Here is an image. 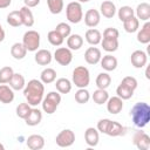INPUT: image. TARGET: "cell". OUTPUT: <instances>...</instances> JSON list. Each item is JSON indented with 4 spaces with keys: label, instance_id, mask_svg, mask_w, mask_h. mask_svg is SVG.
I'll use <instances>...</instances> for the list:
<instances>
[{
    "label": "cell",
    "instance_id": "6da1fadb",
    "mask_svg": "<svg viewBox=\"0 0 150 150\" xmlns=\"http://www.w3.org/2000/svg\"><path fill=\"white\" fill-rule=\"evenodd\" d=\"M23 96L29 105L36 107L42 102V98L45 96L43 83L38 79H32L30 81H28V83H26L23 88Z\"/></svg>",
    "mask_w": 150,
    "mask_h": 150
},
{
    "label": "cell",
    "instance_id": "7a4b0ae2",
    "mask_svg": "<svg viewBox=\"0 0 150 150\" xmlns=\"http://www.w3.org/2000/svg\"><path fill=\"white\" fill-rule=\"evenodd\" d=\"M130 116L136 128H144L150 122V105L146 102L135 103L130 110Z\"/></svg>",
    "mask_w": 150,
    "mask_h": 150
},
{
    "label": "cell",
    "instance_id": "3957f363",
    "mask_svg": "<svg viewBox=\"0 0 150 150\" xmlns=\"http://www.w3.org/2000/svg\"><path fill=\"white\" fill-rule=\"evenodd\" d=\"M60 103H61V94L59 91H49L42 98V102H41L42 110L46 114L52 115L56 111Z\"/></svg>",
    "mask_w": 150,
    "mask_h": 150
},
{
    "label": "cell",
    "instance_id": "277c9868",
    "mask_svg": "<svg viewBox=\"0 0 150 150\" xmlns=\"http://www.w3.org/2000/svg\"><path fill=\"white\" fill-rule=\"evenodd\" d=\"M71 81L77 88H87L90 82V74L87 67L79 66L73 70Z\"/></svg>",
    "mask_w": 150,
    "mask_h": 150
},
{
    "label": "cell",
    "instance_id": "5b68a950",
    "mask_svg": "<svg viewBox=\"0 0 150 150\" xmlns=\"http://www.w3.org/2000/svg\"><path fill=\"white\" fill-rule=\"evenodd\" d=\"M66 16L70 23H79L83 19L82 5L79 1H71L66 7Z\"/></svg>",
    "mask_w": 150,
    "mask_h": 150
},
{
    "label": "cell",
    "instance_id": "8992f818",
    "mask_svg": "<svg viewBox=\"0 0 150 150\" xmlns=\"http://www.w3.org/2000/svg\"><path fill=\"white\" fill-rule=\"evenodd\" d=\"M22 43L27 52H36L40 47V34L36 30H27L22 36Z\"/></svg>",
    "mask_w": 150,
    "mask_h": 150
},
{
    "label": "cell",
    "instance_id": "52a82bcc",
    "mask_svg": "<svg viewBox=\"0 0 150 150\" xmlns=\"http://www.w3.org/2000/svg\"><path fill=\"white\" fill-rule=\"evenodd\" d=\"M55 142L60 148H69L75 142V134L70 129H63L56 135Z\"/></svg>",
    "mask_w": 150,
    "mask_h": 150
},
{
    "label": "cell",
    "instance_id": "ba28073f",
    "mask_svg": "<svg viewBox=\"0 0 150 150\" xmlns=\"http://www.w3.org/2000/svg\"><path fill=\"white\" fill-rule=\"evenodd\" d=\"M54 60L60 66H68L73 61V52L68 47H59L54 52Z\"/></svg>",
    "mask_w": 150,
    "mask_h": 150
},
{
    "label": "cell",
    "instance_id": "9c48e42d",
    "mask_svg": "<svg viewBox=\"0 0 150 150\" xmlns=\"http://www.w3.org/2000/svg\"><path fill=\"white\" fill-rule=\"evenodd\" d=\"M132 143L138 150H149V148H150V137L145 131L137 130L134 134Z\"/></svg>",
    "mask_w": 150,
    "mask_h": 150
},
{
    "label": "cell",
    "instance_id": "30bf717a",
    "mask_svg": "<svg viewBox=\"0 0 150 150\" xmlns=\"http://www.w3.org/2000/svg\"><path fill=\"white\" fill-rule=\"evenodd\" d=\"M130 61H131V64L135 68L139 69V68H143L144 66H146V63H148V55H146V53L144 50L137 49V50L131 53Z\"/></svg>",
    "mask_w": 150,
    "mask_h": 150
},
{
    "label": "cell",
    "instance_id": "8fae6325",
    "mask_svg": "<svg viewBox=\"0 0 150 150\" xmlns=\"http://www.w3.org/2000/svg\"><path fill=\"white\" fill-rule=\"evenodd\" d=\"M102 57V53L97 47H89L84 52V60L88 64H97L100 63V60Z\"/></svg>",
    "mask_w": 150,
    "mask_h": 150
},
{
    "label": "cell",
    "instance_id": "7c38bea8",
    "mask_svg": "<svg viewBox=\"0 0 150 150\" xmlns=\"http://www.w3.org/2000/svg\"><path fill=\"white\" fill-rule=\"evenodd\" d=\"M101 21V14L97 9L90 8L84 14V23L90 28H95Z\"/></svg>",
    "mask_w": 150,
    "mask_h": 150
},
{
    "label": "cell",
    "instance_id": "4fadbf2b",
    "mask_svg": "<svg viewBox=\"0 0 150 150\" xmlns=\"http://www.w3.org/2000/svg\"><path fill=\"white\" fill-rule=\"evenodd\" d=\"M84 141H86V144L88 146H96L98 144V141H100V132L96 128L94 127H89L86 129L84 131Z\"/></svg>",
    "mask_w": 150,
    "mask_h": 150
},
{
    "label": "cell",
    "instance_id": "5bb4252c",
    "mask_svg": "<svg viewBox=\"0 0 150 150\" xmlns=\"http://www.w3.org/2000/svg\"><path fill=\"white\" fill-rule=\"evenodd\" d=\"M105 103H107L108 112H110L112 115H116V114L121 112L122 109H123V100L121 97H118L117 95L112 96V97H109Z\"/></svg>",
    "mask_w": 150,
    "mask_h": 150
},
{
    "label": "cell",
    "instance_id": "9a60e30c",
    "mask_svg": "<svg viewBox=\"0 0 150 150\" xmlns=\"http://www.w3.org/2000/svg\"><path fill=\"white\" fill-rule=\"evenodd\" d=\"M116 6H115V4L112 2V1H110V0H104L102 4H101V6H100V14L101 15H103L104 18H107V19H112L114 18V15L116 14Z\"/></svg>",
    "mask_w": 150,
    "mask_h": 150
},
{
    "label": "cell",
    "instance_id": "2e32d148",
    "mask_svg": "<svg viewBox=\"0 0 150 150\" xmlns=\"http://www.w3.org/2000/svg\"><path fill=\"white\" fill-rule=\"evenodd\" d=\"M34 60L40 66H48L53 60V55L48 49H38L34 55Z\"/></svg>",
    "mask_w": 150,
    "mask_h": 150
},
{
    "label": "cell",
    "instance_id": "e0dca14e",
    "mask_svg": "<svg viewBox=\"0 0 150 150\" xmlns=\"http://www.w3.org/2000/svg\"><path fill=\"white\" fill-rule=\"evenodd\" d=\"M124 134H125V128L120 122L110 120L108 128H107V131H105V135H108L110 137H117V136H121Z\"/></svg>",
    "mask_w": 150,
    "mask_h": 150
},
{
    "label": "cell",
    "instance_id": "ac0fdd59",
    "mask_svg": "<svg viewBox=\"0 0 150 150\" xmlns=\"http://www.w3.org/2000/svg\"><path fill=\"white\" fill-rule=\"evenodd\" d=\"M26 144L30 150H41L45 146V138L41 135H30L26 139Z\"/></svg>",
    "mask_w": 150,
    "mask_h": 150
},
{
    "label": "cell",
    "instance_id": "d6986e66",
    "mask_svg": "<svg viewBox=\"0 0 150 150\" xmlns=\"http://www.w3.org/2000/svg\"><path fill=\"white\" fill-rule=\"evenodd\" d=\"M100 64H101V67L105 71H112V70H115L117 68L118 62H117V59L115 56H112L110 54H107V55H104V56L101 57Z\"/></svg>",
    "mask_w": 150,
    "mask_h": 150
},
{
    "label": "cell",
    "instance_id": "ffe728a7",
    "mask_svg": "<svg viewBox=\"0 0 150 150\" xmlns=\"http://www.w3.org/2000/svg\"><path fill=\"white\" fill-rule=\"evenodd\" d=\"M41 121H42V111L38 108H32L28 116L25 118L26 124L29 127H35V125L40 124Z\"/></svg>",
    "mask_w": 150,
    "mask_h": 150
},
{
    "label": "cell",
    "instance_id": "44dd1931",
    "mask_svg": "<svg viewBox=\"0 0 150 150\" xmlns=\"http://www.w3.org/2000/svg\"><path fill=\"white\" fill-rule=\"evenodd\" d=\"M136 18L142 21H149L150 19V5L148 2H141L135 9Z\"/></svg>",
    "mask_w": 150,
    "mask_h": 150
},
{
    "label": "cell",
    "instance_id": "7402d4cb",
    "mask_svg": "<svg viewBox=\"0 0 150 150\" xmlns=\"http://www.w3.org/2000/svg\"><path fill=\"white\" fill-rule=\"evenodd\" d=\"M14 100V90L7 84H0V102L4 104L12 103Z\"/></svg>",
    "mask_w": 150,
    "mask_h": 150
},
{
    "label": "cell",
    "instance_id": "603a6c76",
    "mask_svg": "<svg viewBox=\"0 0 150 150\" xmlns=\"http://www.w3.org/2000/svg\"><path fill=\"white\" fill-rule=\"evenodd\" d=\"M84 39H86V41H87L89 45H91V46H97V45L101 42V40H102V34H101V32H100L98 29H96V28H90V29H88V30L86 32Z\"/></svg>",
    "mask_w": 150,
    "mask_h": 150
},
{
    "label": "cell",
    "instance_id": "cb8c5ba5",
    "mask_svg": "<svg viewBox=\"0 0 150 150\" xmlns=\"http://www.w3.org/2000/svg\"><path fill=\"white\" fill-rule=\"evenodd\" d=\"M19 12H20V16H21V20H22V25L28 27V28L32 27L34 25L35 20H34V15H33L30 8L27 7V6H23L19 9Z\"/></svg>",
    "mask_w": 150,
    "mask_h": 150
},
{
    "label": "cell",
    "instance_id": "d4e9b609",
    "mask_svg": "<svg viewBox=\"0 0 150 150\" xmlns=\"http://www.w3.org/2000/svg\"><path fill=\"white\" fill-rule=\"evenodd\" d=\"M11 55L15 60H22L27 55V49L22 42H15L11 47Z\"/></svg>",
    "mask_w": 150,
    "mask_h": 150
},
{
    "label": "cell",
    "instance_id": "484cf974",
    "mask_svg": "<svg viewBox=\"0 0 150 150\" xmlns=\"http://www.w3.org/2000/svg\"><path fill=\"white\" fill-rule=\"evenodd\" d=\"M137 41L143 45H148L150 42V22L149 21H145V23L142 26L141 30H138Z\"/></svg>",
    "mask_w": 150,
    "mask_h": 150
},
{
    "label": "cell",
    "instance_id": "4316f807",
    "mask_svg": "<svg viewBox=\"0 0 150 150\" xmlns=\"http://www.w3.org/2000/svg\"><path fill=\"white\" fill-rule=\"evenodd\" d=\"M83 46V38L79 34H70L67 38V47L70 50H79Z\"/></svg>",
    "mask_w": 150,
    "mask_h": 150
},
{
    "label": "cell",
    "instance_id": "83f0119b",
    "mask_svg": "<svg viewBox=\"0 0 150 150\" xmlns=\"http://www.w3.org/2000/svg\"><path fill=\"white\" fill-rule=\"evenodd\" d=\"M26 86V81L22 74L20 73H14L11 81H9V87L13 90H22Z\"/></svg>",
    "mask_w": 150,
    "mask_h": 150
},
{
    "label": "cell",
    "instance_id": "f1b7e54d",
    "mask_svg": "<svg viewBox=\"0 0 150 150\" xmlns=\"http://www.w3.org/2000/svg\"><path fill=\"white\" fill-rule=\"evenodd\" d=\"M71 81L68 80L67 77H60L56 80L55 82V87H56V91H59L60 94H68L71 90Z\"/></svg>",
    "mask_w": 150,
    "mask_h": 150
},
{
    "label": "cell",
    "instance_id": "f546056e",
    "mask_svg": "<svg viewBox=\"0 0 150 150\" xmlns=\"http://www.w3.org/2000/svg\"><path fill=\"white\" fill-rule=\"evenodd\" d=\"M56 80V71L55 69L53 68H45L41 74H40V81L43 83V84H49V83H53L54 81Z\"/></svg>",
    "mask_w": 150,
    "mask_h": 150
},
{
    "label": "cell",
    "instance_id": "4dcf8cb0",
    "mask_svg": "<svg viewBox=\"0 0 150 150\" xmlns=\"http://www.w3.org/2000/svg\"><path fill=\"white\" fill-rule=\"evenodd\" d=\"M91 98H93V101H94L96 104L101 105V104H104V103L108 101L109 94H108L107 89H100V88H97V89L94 91V94L91 95Z\"/></svg>",
    "mask_w": 150,
    "mask_h": 150
},
{
    "label": "cell",
    "instance_id": "1f68e13d",
    "mask_svg": "<svg viewBox=\"0 0 150 150\" xmlns=\"http://www.w3.org/2000/svg\"><path fill=\"white\" fill-rule=\"evenodd\" d=\"M123 28L127 33H135L139 28V20L134 15L130 19L123 21Z\"/></svg>",
    "mask_w": 150,
    "mask_h": 150
},
{
    "label": "cell",
    "instance_id": "d6a6232c",
    "mask_svg": "<svg viewBox=\"0 0 150 150\" xmlns=\"http://www.w3.org/2000/svg\"><path fill=\"white\" fill-rule=\"evenodd\" d=\"M47 40H48V42H49L52 46L59 47V46H61V45L63 43L64 38H63L59 32H56L55 29H53V30H49V32H48V34H47Z\"/></svg>",
    "mask_w": 150,
    "mask_h": 150
},
{
    "label": "cell",
    "instance_id": "836d02e7",
    "mask_svg": "<svg viewBox=\"0 0 150 150\" xmlns=\"http://www.w3.org/2000/svg\"><path fill=\"white\" fill-rule=\"evenodd\" d=\"M100 43L103 47V49L108 53H112V52H116L118 49V39H104V38H102Z\"/></svg>",
    "mask_w": 150,
    "mask_h": 150
},
{
    "label": "cell",
    "instance_id": "e575fe53",
    "mask_svg": "<svg viewBox=\"0 0 150 150\" xmlns=\"http://www.w3.org/2000/svg\"><path fill=\"white\" fill-rule=\"evenodd\" d=\"M111 83V76L104 71V73H100L96 77V86L100 89H107Z\"/></svg>",
    "mask_w": 150,
    "mask_h": 150
},
{
    "label": "cell",
    "instance_id": "d590c367",
    "mask_svg": "<svg viewBox=\"0 0 150 150\" xmlns=\"http://www.w3.org/2000/svg\"><path fill=\"white\" fill-rule=\"evenodd\" d=\"M6 21L12 27H20V26H22V20H21V16H20V12L19 11H12V12H9V14L7 15Z\"/></svg>",
    "mask_w": 150,
    "mask_h": 150
},
{
    "label": "cell",
    "instance_id": "8d00e7d4",
    "mask_svg": "<svg viewBox=\"0 0 150 150\" xmlns=\"http://www.w3.org/2000/svg\"><path fill=\"white\" fill-rule=\"evenodd\" d=\"M47 6L52 14H60L63 11L64 2L63 0H47Z\"/></svg>",
    "mask_w": 150,
    "mask_h": 150
},
{
    "label": "cell",
    "instance_id": "74e56055",
    "mask_svg": "<svg viewBox=\"0 0 150 150\" xmlns=\"http://www.w3.org/2000/svg\"><path fill=\"white\" fill-rule=\"evenodd\" d=\"M14 74V70L9 66H5L0 69V84H7L9 83L12 76Z\"/></svg>",
    "mask_w": 150,
    "mask_h": 150
},
{
    "label": "cell",
    "instance_id": "f35d334b",
    "mask_svg": "<svg viewBox=\"0 0 150 150\" xmlns=\"http://www.w3.org/2000/svg\"><path fill=\"white\" fill-rule=\"evenodd\" d=\"M117 15H118V19L123 22L128 19H130L131 16L135 15V11L130 7V6H122L118 11H117Z\"/></svg>",
    "mask_w": 150,
    "mask_h": 150
},
{
    "label": "cell",
    "instance_id": "ab89813d",
    "mask_svg": "<svg viewBox=\"0 0 150 150\" xmlns=\"http://www.w3.org/2000/svg\"><path fill=\"white\" fill-rule=\"evenodd\" d=\"M90 100V93L86 88H79V90L75 93V101L80 104L88 103Z\"/></svg>",
    "mask_w": 150,
    "mask_h": 150
},
{
    "label": "cell",
    "instance_id": "60d3db41",
    "mask_svg": "<svg viewBox=\"0 0 150 150\" xmlns=\"http://www.w3.org/2000/svg\"><path fill=\"white\" fill-rule=\"evenodd\" d=\"M116 94H117V96L121 97L122 100H129V98L132 97L134 90H131L130 88H128V87L123 86L122 83H120L118 87L116 88Z\"/></svg>",
    "mask_w": 150,
    "mask_h": 150
},
{
    "label": "cell",
    "instance_id": "b9f144b4",
    "mask_svg": "<svg viewBox=\"0 0 150 150\" xmlns=\"http://www.w3.org/2000/svg\"><path fill=\"white\" fill-rule=\"evenodd\" d=\"M30 109H32V105H29L27 102L19 103V104L16 105V109H15V111H16V116L20 117V118H22V120H25V118L28 116Z\"/></svg>",
    "mask_w": 150,
    "mask_h": 150
},
{
    "label": "cell",
    "instance_id": "7bdbcfd3",
    "mask_svg": "<svg viewBox=\"0 0 150 150\" xmlns=\"http://www.w3.org/2000/svg\"><path fill=\"white\" fill-rule=\"evenodd\" d=\"M55 30L59 32L63 38H68V36L71 34V28H70V26H69L68 23H66V22H60V23H57L56 27H55Z\"/></svg>",
    "mask_w": 150,
    "mask_h": 150
},
{
    "label": "cell",
    "instance_id": "ee69618b",
    "mask_svg": "<svg viewBox=\"0 0 150 150\" xmlns=\"http://www.w3.org/2000/svg\"><path fill=\"white\" fill-rule=\"evenodd\" d=\"M121 83H122L123 86L130 88V89L134 90V91L136 90V88H137V86H138V82H137V80H136L134 76H125V77H123V80L121 81Z\"/></svg>",
    "mask_w": 150,
    "mask_h": 150
},
{
    "label": "cell",
    "instance_id": "f6af8a7d",
    "mask_svg": "<svg viewBox=\"0 0 150 150\" xmlns=\"http://www.w3.org/2000/svg\"><path fill=\"white\" fill-rule=\"evenodd\" d=\"M118 36H120V32L116 28L108 27L103 30V38L104 39H118Z\"/></svg>",
    "mask_w": 150,
    "mask_h": 150
},
{
    "label": "cell",
    "instance_id": "bcb514c9",
    "mask_svg": "<svg viewBox=\"0 0 150 150\" xmlns=\"http://www.w3.org/2000/svg\"><path fill=\"white\" fill-rule=\"evenodd\" d=\"M109 122H110V120H109V118H101V120L97 122V125H96V129L98 130V132L105 134Z\"/></svg>",
    "mask_w": 150,
    "mask_h": 150
},
{
    "label": "cell",
    "instance_id": "7dc6e473",
    "mask_svg": "<svg viewBox=\"0 0 150 150\" xmlns=\"http://www.w3.org/2000/svg\"><path fill=\"white\" fill-rule=\"evenodd\" d=\"M23 4H25V6H27L29 8H33V7H36L40 4V0H23Z\"/></svg>",
    "mask_w": 150,
    "mask_h": 150
},
{
    "label": "cell",
    "instance_id": "c3c4849f",
    "mask_svg": "<svg viewBox=\"0 0 150 150\" xmlns=\"http://www.w3.org/2000/svg\"><path fill=\"white\" fill-rule=\"evenodd\" d=\"M11 2H12V0H0V8L4 9V8L9 7Z\"/></svg>",
    "mask_w": 150,
    "mask_h": 150
},
{
    "label": "cell",
    "instance_id": "681fc988",
    "mask_svg": "<svg viewBox=\"0 0 150 150\" xmlns=\"http://www.w3.org/2000/svg\"><path fill=\"white\" fill-rule=\"evenodd\" d=\"M5 40V30L2 28V26L0 25V42H2Z\"/></svg>",
    "mask_w": 150,
    "mask_h": 150
},
{
    "label": "cell",
    "instance_id": "f907efd6",
    "mask_svg": "<svg viewBox=\"0 0 150 150\" xmlns=\"http://www.w3.org/2000/svg\"><path fill=\"white\" fill-rule=\"evenodd\" d=\"M145 76H146V79L149 80L150 79V75H149V67L146 68V70H145Z\"/></svg>",
    "mask_w": 150,
    "mask_h": 150
},
{
    "label": "cell",
    "instance_id": "816d5d0a",
    "mask_svg": "<svg viewBox=\"0 0 150 150\" xmlns=\"http://www.w3.org/2000/svg\"><path fill=\"white\" fill-rule=\"evenodd\" d=\"M80 4H83V2H88V1H90V0H77Z\"/></svg>",
    "mask_w": 150,
    "mask_h": 150
},
{
    "label": "cell",
    "instance_id": "f5cc1de1",
    "mask_svg": "<svg viewBox=\"0 0 150 150\" xmlns=\"http://www.w3.org/2000/svg\"><path fill=\"white\" fill-rule=\"evenodd\" d=\"M0 150H5V146H4V144H1V143H0Z\"/></svg>",
    "mask_w": 150,
    "mask_h": 150
}]
</instances>
